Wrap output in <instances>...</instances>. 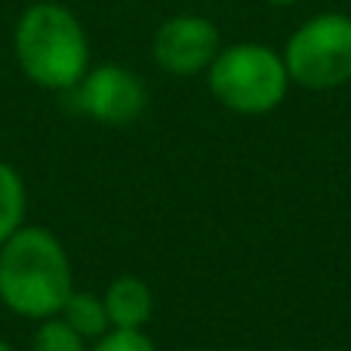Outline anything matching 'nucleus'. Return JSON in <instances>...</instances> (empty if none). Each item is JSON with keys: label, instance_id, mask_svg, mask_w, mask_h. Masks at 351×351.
<instances>
[{"label": "nucleus", "instance_id": "obj_1", "mask_svg": "<svg viewBox=\"0 0 351 351\" xmlns=\"http://www.w3.org/2000/svg\"><path fill=\"white\" fill-rule=\"evenodd\" d=\"M74 290V271L62 241L49 228L22 225L0 243V302L19 317H56Z\"/></svg>", "mask_w": 351, "mask_h": 351}, {"label": "nucleus", "instance_id": "obj_2", "mask_svg": "<svg viewBox=\"0 0 351 351\" xmlns=\"http://www.w3.org/2000/svg\"><path fill=\"white\" fill-rule=\"evenodd\" d=\"M12 56L40 90L71 93L90 71V37L74 10L56 0H37L16 19Z\"/></svg>", "mask_w": 351, "mask_h": 351}, {"label": "nucleus", "instance_id": "obj_3", "mask_svg": "<svg viewBox=\"0 0 351 351\" xmlns=\"http://www.w3.org/2000/svg\"><path fill=\"white\" fill-rule=\"evenodd\" d=\"M206 86L213 99L234 114L259 117L287 99L290 74L284 56L268 43H231L222 47L206 68Z\"/></svg>", "mask_w": 351, "mask_h": 351}, {"label": "nucleus", "instance_id": "obj_4", "mask_svg": "<svg viewBox=\"0 0 351 351\" xmlns=\"http://www.w3.org/2000/svg\"><path fill=\"white\" fill-rule=\"evenodd\" d=\"M284 65L290 84L324 93L351 80V16L317 12L290 34L284 47Z\"/></svg>", "mask_w": 351, "mask_h": 351}, {"label": "nucleus", "instance_id": "obj_5", "mask_svg": "<svg viewBox=\"0 0 351 351\" xmlns=\"http://www.w3.org/2000/svg\"><path fill=\"white\" fill-rule=\"evenodd\" d=\"M74 111L102 123V127H130L148 108V86L133 68L105 62L90 65V71L80 77L71 93Z\"/></svg>", "mask_w": 351, "mask_h": 351}, {"label": "nucleus", "instance_id": "obj_6", "mask_svg": "<svg viewBox=\"0 0 351 351\" xmlns=\"http://www.w3.org/2000/svg\"><path fill=\"white\" fill-rule=\"evenodd\" d=\"M222 49L216 22L197 12H179L160 22L152 40V59L160 71L173 77H194L213 65Z\"/></svg>", "mask_w": 351, "mask_h": 351}, {"label": "nucleus", "instance_id": "obj_7", "mask_svg": "<svg viewBox=\"0 0 351 351\" xmlns=\"http://www.w3.org/2000/svg\"><path fill=\"white\" fill-rule=\"evenodd\" d=\"M111 330H142L154 315V293L142 278L123 274L108 284L102 296Z\"/></svg>", "mask_w": 351, "mask_h": 351}, {"label": "nucleus", "instance_id": "obj_8", "mask_svg": "<svg viewBox=\"0 0 351 351\" xmlns=\"http://www.w3.org/2000/svg\"><path fill=\"white\" fill-rule=\"evenodd\" d=\"M59 317L74 330L77 336H84L86 342H96L99 336H105L111 330V321H108V311H105V302L102 296L96 293H80V290H71V296L65 299L62 305Z\"/></svg>", "mask_w": 351, "mask_h": 351}, {"label": "nucleus", "instance_id": "obj_9", "mask_svg": "<svg viewBox=\"0 0 351 351\" xmlns=\"http://www.w3.org/2000/svg\"><path fill=\"white\" fill-rule=\"evenodd\" d=\"M25 210H28V191L22 173L0 160V243H6L25 225Z\"/></svg>", "mask_w": 351, "mask_h": 351}, {"label": "nucleus", "instance_id": "obj_10", "mask_svg": "<svg viewBox=\"0 0 351 351\" xmlns=\"http://www.w3.org/2000/svg\"><path fill=\"white\" fill-rule=\"evenodd\" d=\"M31 351H90L86 339L77 336L59 315L40 321V327L34 330V339H31Z\"/></svg>", "mask_w": 351, "mask_h": 351}, {"label": "nucleus", "instance_id": "obj_11", "mask_svg": "<svg viewBox=\"0 0 351 351\" xmlns=\"http://www.w3.org/2000/svg\"><path fill=\"white\" fill-rule=\"evenodd\" d=\"M90 351H158V346L142 330H108L93 342Z\"/></svg>", "mask_w": 351, "mask_h": 351}, {"label": "nucleus", "instance_id": "obj_12", "mask_svg": "<svg viewBox=\"0 0 351 351\" xmlns=\"http://www.w3.org/2000/svg\"><path fill=\"white\" fill-rule=\"evenodd\" d=\"M262 3H268V6H293V3H299V0H262Z\"/></svg>", "mask_w": 351, "mask_h": 351}, {"label": "nucleus", "instance_id": "obj_13", "mask_svg": "<svg viewBox=\"0 0 351 351\" xmlns=\"http://www.w3.org/2000/svg\"><path fill=\"white\" fill-rule=\"evenodd\" d=\"M0 351H16V348H12V346H10V342H6V339H0Z\"/></svg>", "mask_w": 351, "mask_h": 351}]
</instances>
